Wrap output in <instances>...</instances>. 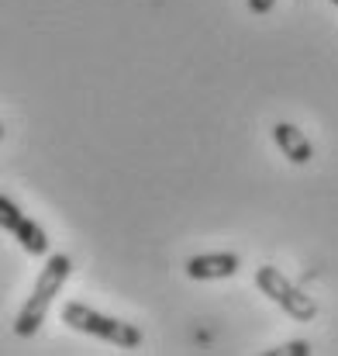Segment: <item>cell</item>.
Instances as JSON below:
<instances>
[{"instance_id":"10","label":"cell","mask_w":338,"mask_h":356,"mask_svg":"<svg viewBox=\"0 0 338 356\" xmlns=\"http://www.w3.org/2000/svg\"><path fill=\"white\" fill-rule=\"evenodd\" d=\"M332 3H335V7H338V0H332Z\"/></svg>"},{"instance_id":"3","label":"cell","mask_w":338,"mask_h":356,"mask_svg":"<svg viewBox=\"0 0 338 356\" xmlns=\"http://www.w3.org/2000/svg\"><path fill=\"white\" fill-rule=\"evenodd\" d=\"M255 287L273 301L280 305L294 322H314L318 318V301L311 294H304L287 273H280L276 266H259L255 270Z\"/></svg>"},{"instance_id":"1","label":"cell","mask_w":338,"mask_h":356,"mask_svg":"<svg viewBox=\"0 0 338 356\" xmlns=\"http://www.w3.org/2000/svg\"><path fill=\"white\" fill-rule=\"evenodd\" d=\"M69 273H73V259H69L66 252H52V256L45 259V266H42V273H38V280H35V291L28 294V301L21 305V312H17V318H14V336L31 339V336L42 329V322H45V315H49L56 294H59L62 284L69 280Z\"/></svg>"},{"instance_id":"8","label":"cell","mask_w":338,"mask_h":356,"mask_svg":"<svg viewBox=\"0 0 338 356\" xmlns=\"http://www.w3.org/2000/svg\"><path fill=\"white\" fill-rule=\"evenodd\" d=\"M273 7H276V0H248V10H252V14H259V17H262V14H269Z\"/></svg>"},{"instance_id":"9","label":"cell","mask_w":338,"mask_h":356,"mask_svg":"<svg viewBox=\"0 0 338 356\" xmlns=\"http://www.w3.org/2000/svg\"><path fill=\"white\" fill-rule=\"evenodd\" d=\"M0 138H3V124H0Z\"/></svg>"},{"instance_id":"5","label":"cell","mask_w":338,"mask_h":356,"mask_svg":"<svg viewBox=\"0 0 338 356\" xmlns=\"http://www.w3.org/2000/svg\"><path fill=\"white\" fill-rule=\"evenodd\" d=\"M183 270L190 280H225L242 270V256L238 252H201V256H190Z\"/></svg>"},{"instance_id":"2","label":"cell","mask_w":338,"mask_h":356,"mask_svg":"<svg viewBox=\"0 0 338 356\" xmlns=\"http://www.w3.org/2000/svg\"><path fill=\"white\" fill-rule=\"evenodd\" d=\"M62 322L83 336H94V339H104L117 350H138L142 346V329L131 325V322H121L114 315H104V312H94L90 305H80V301H69L62 308Z\"/></svg>"},{"instance_id":"7","label":"cell","mask_w":338,"mask_h":356,"mask_svg":"<svg viewBox=\"0 0 338 356\" xmlns=\"http://www.w3.org/2000/svg\"><path fill=\"white\" fill-rule=\"evenodd\" d=\"M273 356H307L311 353V346L304 343V339H297V343H287V346H280V350H269Z\"/></svg>"},{"instance_id":"4","label":"cell","mask_w":338,"mask_h":356,"mask_svg":"<svg viewBox=\"0 0 338 356\" xmlns=\"http://www.w3.org/2000/svg\"><path fill=\"white\" fill-rule=\"evenodd\" d=\"M0 229L10 232V236L21 242V249L31 252V256H45V252H49L45 229H42L38 222H31V218H28L10 197H3V194H0Z\"/></svg>"},{"instance_id":"6","label":"cell","mask_w":338,"mask_h":356,"mask_svg":"<svg viewBox=\"0 0 338 356\" xmlns=\"http://www.w3.org/2000/svg\"><path fill=\"white\" fill-rule=\"evenodd\" d=\"M273 142H276V149H280L290 163H297V166H304V163L314 159L311 138H307L297 124H290V121H276V124H273Z\"/></svg>"}]
</instances>
